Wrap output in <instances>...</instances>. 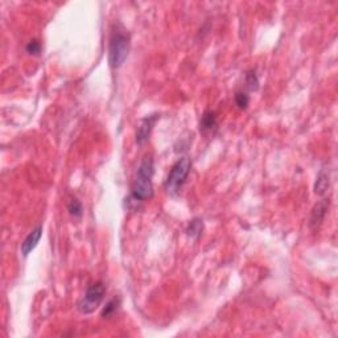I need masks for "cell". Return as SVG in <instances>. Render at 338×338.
<instances>
[{
  "mask_svg": "<svg viewBox=\"0 0 338 338\" xmlns=\"http://www.w3.org/2000/svg\"><path fill=\"white\" fill-rule=\"evenodd\" d=\"M154 172V159L151 155H147L139 165L133 185V196L136 200L144 201L154 196V184H152Z\"/></svg>",
  "mask_w": 338,
  "mask_h": 338,
  "instance_id": "6da1fadb",
  "label": "cell"
},
{
  "mask_svg": "<svg viewBox=\"0 0 338 338\" xmlns=\"http://www.w3.org/2000/svg\"><path fill=\"white\" fill-rule=\"evenodd\" d=\"M129 52V34L122 25L112 29L108 44V62L114 69L120 68L126 61Z\"/></svg>",
  "mask_w": 338,
  "mask_h": 338,
  "instance_id": "7a4b0ae2",
  "label": "cell"
},
{
  "mask_svg": "<svg viewBox=\"0 0 338 338\" xmlns=\"http://www.w3.org/2000/svg\"><path fill=\"white\" fill-rule=\"evenodd\" d=\"M192 168V161L189 157H182L175 165L172 166L169 172L168 178L165 181V191L171 196H176L180 192L181 186L184 185L185 180L189 176Z\"/></svg>",
  "mask_w": 338,
  "mask_h": 338,
  "instance_id": "3957f363",
  "label": "cell"
},
{
  "mask_svg": "<svg viewBox=\"0 0 338 338\" xmlns=\"http://www.w3.org/2000/svg\"><path fill=\"white\" fill-rule=\"evenodd\" d=\"M106 295V287L102 281L90 284L86 293L78 303V311L83 314H90L96 311Z\"/></svg>",
  "mask_w": 338,
  "mask_h": 338,
  "instance_id": "277c9868",
  "label": "cell"
},
{
  "mask_svg": "<svg viewBox=\"0 0 338 338\" xmlns=\"http://www.w3.org/2000/svg\"><path fill=\"white\" fill-rule=\"evenodd\" d=\"M157 120H159V115L157 114H152L149 115V117H145L140 120L138 129H136V143H138V144L142 145L147 142Z\"/></svg>",
  "mask_w": 338,
  "mask_h": 338,
  "instance_id": "5b68a950",
  "label": "cell"
},
{
  "mask_svg": "<svg viewBox=\"0 0 338 338\" xmlns=\"http://www.w3.org/2000/svg\"><path fill=\"white\" fill-rule=\"evenodd\" d=\"M41 237H43V226H37L36 229L28 234V237L25 238L24 242L22 243V254L24 256H28L36 249L37 243L40 242Z\"/></svg>",
  "mask_w": 338,
  "mask_h": 338,
  "instance_id": "8992f818",
  "label": "cell"
},
{
  "mask_svg": "<svg viewBox=\"0 0 338 338\" xmlns=\"http://www.w3.org/2000/svg\"><path fill=\"white\" fill-rule=\"evenodd\" d=\"M217 115L214 111L206 110L201 117L200 122V131L202 134H213L217 129Z\"/></svg>",
  "mask_w": 338,
  "mask_h": 338,
  "instance_id": "52a82bcc",
  "label": "cell"
},
{
  "mask_svg": "<svg viewBox=\"0 0 338 338\" xmlns=\"http://www.w3.org/2000/svg\"><path fill=\"white\" fill-rule=\"evenodd\" d=\"M328 208H329V201L328 200L320 201V202L314 206L313 210H312V215H311L312 228H314V226H318V224L324 221V218H325V215H326V212H328Z\"/></svg>",
  "mask_w": 338,
  "mask_h": 338,
  "instance_id": "ba28073f",
  "label": "cell"
},
{
  "mask_svg": "<svg viewBox=\"0 0 338 338\" xmlns=\"http://www.w3.org/2000/svg\"><path fill=\"white\" fill-rule=\"evenodd\" d=\"M203 231V221L201 218H194L186 226V235L192 239H198Z\"/></svg>",
  "mask_w": 338,
  "mask_h": 338,
  "instance_id": "9c48e42d",
  "label": "cell"
},
{
  "mask_svg": "<svg viewBox=\"0 0 338 338\" xmlns=\"http://www.w3.org/2000/svg\"><path fill=\"white\" fill-rule=\"evenodd\" d=\"M328 189H329V176H328L325 171H321L318 176H317L316 184H314V192L318 196H324L328 192Z\"/></svg>",
  "mask_w": 338,
  "mask_h": 338,
  "instance_id": "30bf717a",
  "label": "cell"
},
{
  "mask_svg": "<svg viewBox=\"0 0 338 338\" xmlns=\"http://www.w3.org/2000/svg\"><path fill=\"white\" fill-rule=\"evenodd\" d=\"M68 210L74 218H80L81 215H82V203H81L77 198H73V200H70V202L68 203Z\"/></svg>",
  "mask_w": 338,
  "mask_h": 338,
  "instance_id": "8fae6325",
  "label": "cell"
},
{
  "mask_svg": "<svg viewBox=\"0 0 338 338\" xmlns=\"http://www.w3.org/2000/svg\"><path fill=\"white\" fill-rule=\"evenodd\" d=\"M119 303L120 302L119 300H117V298H112V300H110V302L106 304V307L103 308V311H102V317H103V318H107V317L112 316V314L117 312Z\"/></svg>",
  "mask_w": 338,
  "mask_h": 338,
  "instance_id": "7c38bea8",
  "label": "cell"
},
{
  "mask_svg": "<svg viewBox=\"0 0 338 338\" xmlns=\"http://www.w3.org/2000/svg\"><path fill=\"white\" fill-rule=\"evenodd\" d=\"M246 85L249 87V90L251 91H256L259 89V80L258 76L254 70H250L249 73L246 74Z\"/></svg>",
  "mask_w": 338,
  "mask_h": 338,
  "instance_id": "4fadbf2b",
  "label": "cell"
},
{
  "mask_svg": "<svg viewBox=\"0 0 338 338\" xmlns=\"http://www.w3.org/2000/svg\"><path fill=\"white\" fill-rule=\"evenodd\" d=\"M235 103H237V106L240 110H246L250 103L249 96H247L246 92L238 91L237 94H235Z\"/></svg>",
  "mask_w": 338,
  "mask_h": 338,
  "instance_id": "5bb4252c",
  "label": "cell"
},
{
  "mask_svg": "<svg viewBox=\"0 0 338 338\" xmlns=\"http://www.w3.org/2000/svg\"><path fill=\"white\" fill-rule=\"evenodd\" d=\"M25 50H27V53H29V54L37 55L41 52V44L39 43V40H31L27 44V46H25Z\"/></svg>",
  "mask_w": 338,
  "mask_h": 338,
  "instance_id": "9a60e30c",
  "label": "cell"
}]
</instances>
